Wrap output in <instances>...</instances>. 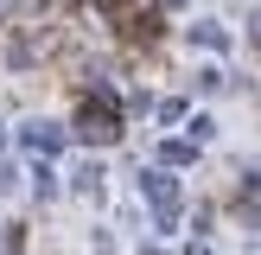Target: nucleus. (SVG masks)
<instances>
[{"instance_id": "1", "label": "nucleus", "mask_w": 261, "mask_h": 255, "mask_svg": "<svg viewBox=\"0 0 261 255\" xmlns=\"http://www.w3.org/2000/svg\"><path fill=\"white\" fill-rule=\"evenodd\" d=\"M115 134H121V109H115V96H109V89H89L83 109H76V140H96V147H102V140H115Z\"/></svg>"}, {"instance_id": "2", "label": "nucleus", "mask_w": 261, "mask_h": 255, "mask_svg": "<svg viewBox=\"0 0 261 255\" xmlns=\"http://www.w3.org/2000/svg\"><path fill=\"white\" fill-rule=\"evenodd\" d=\"M25 147H32V153H58L64 147V128H51V121H25Z\"/></svg>"}, {"instance_id": "3", "label": "nucleus", "mask_w": 261, "mask_h": 255, "mask_svg": "<svg viewBox=\"0 0 261 255\" xmlns=\"http://www.w3.org/2000/svg\"><path fill=\"white\" fill-rule=\"evenodd\" d=\"M13 7H19V0H0V19H7V13H13Z\"/></svg>"}]
</instances>
